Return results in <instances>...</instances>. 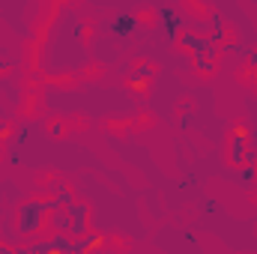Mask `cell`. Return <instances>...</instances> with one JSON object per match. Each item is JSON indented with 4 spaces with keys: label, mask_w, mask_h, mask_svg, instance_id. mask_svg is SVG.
Segmentation results:
<instances>
[{
    "label": "cell",
    "mask_w": 257,
    "mask_h": 254,
    "mask_svg": "<svg viewBox=\"0 0 257 254\" xmlns=\"http://www.w3.org/2000/svg\"><path fill=\"white\" fill-rule=\"evenodd\" d=\"M54 209H60L57 200H27V203H21V206H18V218H15L18 233L30 236V233H36V230H42L45 215L54 212Z\"/></svg>",
    "instance_id": "cell-1"
},
{
    "label": "cell",
    "mask_w": 257,
    "mask_h": 254,
    "mask_svg": "<svg viewBox=\"0 0 257 254\" xmlns=\"http://www.w3.org/2000/svg\"><path fill=\"white\" fill-rule=\"evenodd\" d=\"M227 156H230V165H242V162H251V150H248V126L245 123H236L233 135H230V144H227Z\"/></svg>",
    "instance_id": "cell-2"
},
{
    "label": "cell",
    "mask_w": 257,
    "mask_h": 254,
    "mask_svg": "<svg viewBox=\"0 0 257 254\" xmlns=\"http://www.w3.org/2000/svg\"><path fill=\"white\" fill-rule=\"evenodd\" d=\"M63 209L69 212V230H66V233H72V236L87 233V206L78 203V200H72V203L63 206Z\"/></svg>",
    "instance_id": "cell-3"
},
{
    "label": "cell",
    "mask_w": 257,
    "mask_h": 254,
    "mask_svg": "<svg viewBox=\"0 0 257 254\" xmlns=\"http://www.w3.org/2000/svg\"><path fill=\"white\" fill-rule=\"evenodd\" d=\"M159 27H162V33L168 36V39H177L180 36V30H183V18L174 12V9H159Z\"/></svg>",
    "instance_id": "cell-4"
},
{
    "label": "cell",
    "mask_w": 257,
    "mask_h": 254,
    "mask_svg": "<svg viewBox=\"0 0 257 254\" xmlns=\"http://www.w3.org/2000/svg\"><path fill=\"white\" fill-rule=\"evenodd\" d=\"M135 30H138V18L128 15V12H120V15H114L108 21V33L111 36H132Z\"/></svg>",
    "instance_id": "cell-5"
},
{
    "label": "cell",
    "mask_w": 257,
    "mask_h": 254,
    "mask_svg": "<svg viewBox=\"0 0 257 254\" xmlns=\"http://www.w3.org/2000/svg\"><path fill=\"white\" fill-rule=\"evenodd\" d=\"M233 180H236V186L242 191H257V165L254 162H242Z\"/></svg>",
    "instance_id": "cell-6"
},
{
    "label": "cell",
    "mask_w": 257,
    "mask_h": 254,
    "mask_svg": "<svg viewBox=\"0 0 257 254\" xmlns=\"http://www.w3.org/2000/svg\"><path fill=\"white\" fill-rule=\"evenodd\" d=\"M27 251H33V254H45V251H63L69 254L72 251V242L63 236V230H60V236H54V239H48V242H39V245H30Z\"/></svg>",
    "instance_id": "cell-7"
},
{
    "label": "cell",
    "mask_w": 257,
    "mask_h": 254,
    "mask_svg": "<svg viewBox=\"0 0 257 254\" xmlns=\"http://www.w3.org/2000/svg\"><path fill=\"white\" fill-rule=\"evenodd\" d=\"M102 242H105V239H102L99 233H90V230H87V233H81V236L72 242V251H93V248H99Z\"/></svg>",
    "instance_id": "cell-8"
},
{
    "label": "cell",
    "mask_w": 257,
    "mask_h": 254,
    "mask_svg": "<svg viewBox=\"0 0 257 254\" xmlns=\"http://www.w3.org/2000/svg\"><path fill=\"white\" fill-rule=\"evenodd\" d=\"M153 78V66L150 63H141L132 75H128V84L135 87V90H147V81Z\"/></svg>",
    "instance_id": "cell-9"
},
{
    "label": "cell",
    "mask_w": 257,
    "mask_h": 254,
    "mask_svg": "<svg viewBox=\"0 0 257 254\" xmlns=\"http://www.w3.org/2000/svg\"><path fill=\"white\" fill-rule=\"evenodd\" d=\"M51 221H54V227H57V230H63V233L69 230V212H66V209H63V212H57V209H54Z\"/></svg>",
    "instance_id": "cell-10"
},
{
    "label": "cell",
    "mask_w": 257,
    "mask_h": 254,
    "mask_svg": "<svg viewBox=\"0 0 257 254\" xmlns=\"http://www.w3.org/2000/svg\"><path fill=\"white\" fill-rule=\"evenodd\" d=\"M54 200H57V203H60V209H63V206H69L75 197H72V191H69V189H63V186H60V189L54 191Z\"/></svg>",
    "instance_id": "cell-11"
},
{
    "label": "cell",
    "mask_w": 257,
    "mask_h": 254,
    "mask_svg": "<svg viewBox=\"0 0 257 254\" xmlns=\"http://www.w3.org/2000/svg\"><path fill=\"white\" fill-rule=\"evenodd\" d=\"M248 69L254 72V78H257V51H251V54H248Z\"/></svg>",
    "instance_id": "cell-12"
},
{
    "label": "cell",
    "mask_w": 257,
    "mask_h": 254,
    "mask_svg": "<svg viewBox=\"0 0 257 254\" xmlns=\"http://www.w3.org/2000/svg\"><path fill=\"white\" fill-rule=\"evenodd\" d=\"M180 126H183V129H189V126H192V111H186V114H183V120H180Z\"/></svg>",
    "instance_id": "cell-13"
}]
</instances>
